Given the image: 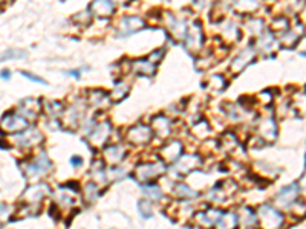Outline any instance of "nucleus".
Returning <instances> with one entry per match:
<instances>
[{"label": "nucleus", "instance_id": "423d86ee", "mask_svg": "<svg viewBox=\"0 0 306 229\" xmlns=\"http://www.w3.org/2000/svg\"><path fill=\"white\" fill-rule=\"evenodd\" d=\"M165 167L161 162H147V164H141L137 168V179L141 182H149L152 179L159 177L161 174H164Z\"/></svg>", "mask_w": 306, "mask_h": 229}, {"label": "nucleus", "instance_id": "c03bdc74", "mask_svg": "<svg viewBox=\"0 0 306 229\" xmlns=\"http://www.w3.org/2000/svg\"><path fill=\"white\" fill-rule=\"evenodd\" d=\"M10 212H11V208L7 203H0V224L8 220Z\"/></svg>", "mask_w": 306, "mask_h": 229}, {"label": "nucleus", "instance_id": "20e7f679", "mask_svg": "<svg viewBox=\"0 0 306 229\" xmlns=\"http://www.w3.org/2000/svg\"><path fill=\"white\" fill-rule=\"evenodd\" d=\"M52 170V164L46 153H40V155L29 164L23 165V171L28 177H37V176H45Z\"/></svg>", "mask_w": 306, "mask_h": 229}, {"label": "nucleus", "instance_id": "dca6fc26", "mask_svg": "<svg viewBox=\"0 0 306 229\" xmlns=\"http://www.w3.org/2000/svg\"><path fill=\"white\" fill-rule=\"evenodd\" d=\"M110 131H112V127L107 121L104 122H100L94 130L92 133L89 134V141L92 145H97V147H101L107 142L109 136H110Z\"/></svg>", "mask_w": 306, "mask_h": 229}, {"label": "nucleus", "instance_id": "9b49d317", "mask_svg": "<svg viewBox=\"0 0 306 229\" xmlns=\"http://www.w3.org/2000/svg\"><path fill=\"white\" fill-rule=\"evenodd\" d=\"M260 218V223L265 226V227H279L283 221V217L270 205H264L260 206V211H259V215Z\"/></svg>", "mask_w": 306, "mask_h": 229}, {"label": "nucleus", "instance_id": "0eeeda50", "mask_svg": "<svg viewBox=\"0 0 306 229\" xmlns=\"http://www.w3.org/2000/svg\"><path fill=\"white\" fill-rule=\"evenodd\" d=\"M254 58H256V49L251 48V46L245 48V49H242V51L233 58V61H231V64H230V70H231L233 73H239V72H242L245 67H247L248 64H251V63L254 61Z\"/></svg>", "mask_w": 306, "mask_h": 229}, {"label": "nucleus", "instance_id": "9d476101", "mask_svg": "<svg viewBox=\"0 0 306 229\" xmlns=\"http://www.w3.org/2000/svg\"><path fill=\"white\" fill-rule=\"evenodd\" d=\"M279 44V40L276 38L274 32H267L264 31L257 38H256V51L264 54V55H271L276 52Z\"/></svg>", "mask_w": 306, "mask_h": 229}, {"label": "nucleus", "instance_id": "f03ea898", "mask_svg": "<svg viewBox=\"0 0 306 229\" xmlns=\"http://www.w3.org/2000/svg\"><path fill=\"white\" fill-rule=\"evenodd\" d=\"M186 48L192 52V54H198L202 51L204 46V28L202 23L199 20H193L192 23H189L187 28V34H186Z\"/></svg>", "mask_w": 306, "mask_h": 229}, {"label": "nucleus", "instance_id": "a19ab883", "mask_svg": "<svg viewBox=\"0 0 306 229\" xmlns=\"http://www.w3.org/2000/svg\"><path fill=\"white\" fill-rule=\"evenodd\" d=\"M289 209H291L292 214H295V215H304V214H306V203L295 199V200L291 203Z\"/></svg>", "mask_w": 306, "mask_h": 229}, {"label": "nucleus", "instance_id": "4c0bfd02", "mask_svg": "<svg viewBox=\"0 0 306 229\" xmlns=\"http://www.w3.org/2000/svg\"><path fill=\"white\" fill-rule=\"evenodd\" d=\"M143 191H144V194H146V196H149L152 200H159V199L162 197V191H161V188H159V187H156V185H149V187H144V188H143Z\"/></svg>", "mask_w": 306, "mask_h": 229}, {"label": "nucleus", "instance_id": "393cba45", "mask_svg": "<svg viewBox=\"0 0 306 229\" xmlns=\"http://www.w3.org/2000/svg\"><path fill=\"white\" fill-rule=\"evenodd\" d=\"M301 35H303V26L298 23V25H295L292 29H288L285 34H282L280 43H282L283 46L292 48L294 44H297V41L301 38Z\"/></svg>", "mask_w": 306, "mask_h": 229}, {"label": "nucleus", "instance_id": "f704fd0d", "mask_svg": "<svg viewBox=\"0 0 306 229\" xmlns=\"http://www.w3.org/2000/svg\"><path fill=\"white\" fill-rule=\"evenodd\" d=\"M127 94H129V86L127 84H124V83H119L116 87H115V90L112 92V100L113 101H121V100H124L126 97H127Z\"/></svg>", "mask_w": 306, "mask_h": 229}, {"label": "nucleus", "instance_id": "1a4fd4ad", "mask_svg": "<svg viewBox=\"0 0 306 229\" xmlns=\"http://www.w3.org/2000/svg\"><path fill=\"white\" fill-rule=\"evenodd\" d=\"M89 13L95 19H109L115 14L113 0H92L89 5Z\"/></svg>", "mask_w": 306, "mask_h": 229}, {"label": "nucleus", "instance_id": "37998d69", "mask_svg": "<svg viewBox=\"0 0 306 229\" xmlns=\"http://www.w3.org/2000/svg\"><path fill=\"white\" fill-rule=\"evenodd\" d=\"M140 212L144 218H150L152 217V203L149 200H140Z\"/></svg>", "mask_w": 306, "mask_h": 229}, {"label": "nucleus", "instance_id": "603ef678", "mask_svg": "<svg viewBox=\"0 0 306 229\" xmlns=\"http://www.w3.org/2000/svg\"><path fill=\"white\" fill-rule=\"evenodd\" d=\"M130 2V0H113L115 5H127Z\"/></svg>", "mask_w": 306, "mask_h": 229}, {"label": "nucleus", "instance_id": "4468645a", "mask_svg": "<svg viewBox=\"0 0 306 229\" xmlns=\"http://www.w3.org/2000/svg\"><path fill=\"white\" fill-rule=\"evenodd\" d=\"M234 191H236V184L233 180H224L213 188V191L210 193V197L214 202H224L228 197H231Z\"/></svg>", "mask_w": 306, "mask_h": 229}, {"label": "nucleus", "instance_id": "5fc2aeb1", "mask_svg": "<svg viewBox=\"0 0 306 229\" xmlns=\"http://www.w3.org/2000/svg\"><path fill=\"white\" fill-rule=\"evenodd\" d=\"M0 2H7V0H0Z\"/></svg>", "mask_w": 306, "mask_h": 229}, {"label": "nucleus", "instance_id": "cd10ccee", "mask_svg": "<svg viewBox=\"0 0 306 229\" xmlns=\"http://www.w3.org/2000/svg\"><path fill=\"white\" fill-rule=\"evenodd\" d=\"M41 110V106H40V101L37 100H25L22 101L20 104V112L25 115V118H35Z\"/></svg>", "mask_w": 306, "mask_h": 229}, {"label": "nucleus", "instance_id": "b1692460", "mask_svg": "<svg viewBox=\"0 0 306 229\" xmlns=\"http://www.w3.org/2000/svg\"><path fill=\"white\" fill-rule=\"evenodd\" d=\"M130 67H132L134 72H137L140 75L152 76L155 73L156 64L153 61H150L149 58H144V60H134V61H130Z\"/></svg>", "mask_w": 306, "mask_h": 229}, {"label": "nucleus", "instance_id": "a18cd8bd", "mask_svg": "<svg viewBox=\"0 0 306 229\" xmlns=\"http://www.w3.org/2000/svg\"><path fill=\"white\" fill-rule=\"evenodd\" d=\"M162 55H164V51H162V49H158V51H153V52L149 55V60L153 61L155 64H158V63L162 60Z\"/></svg>", "mask_w": 306, "mask_h": 229}, {"label": "nucleus", "instance_id": "aec40b11", "mask_svg": "<svg viewBox=\"0 0 306 229\" xmlns=\"http://www.w3.org/2000/svg\"><path fill=\"white\" fill-rule=\"evenodd\" d=\"M161 156L165 162L171 164L176 162L181 156H182V144L179 141H171L168 142L162 150H161Z\"/></svg>", "mask_w": 306, "mask_h": 229}, {"label": "nucleus", "instance_id": "c756f323", "mask_svg": "<svg viewBox=\"0 0 306 229\" xmlns=\"http://www.w3.org/2000/svg\"><path fill=\"white\" fill-rule=\"evenodd\" d=\"M291 107L295 110L297 115L304 116L306 115V94H295L292 97Z\"/></svg>", "mask_w": 306, "mask_h": 229}, {"label": "nucleus", "instance_id": "f3484780", "mask_svg": "<svg viewBox=\"0 0 306 229\" xmlns=\"http://www.w3.org/2000/svg\"><path fill=\"white\" fill-rule=\"evenodd\" d=\"M257 131H259L260 138H262L265 142H273V141L277 138V125H276V121H274L271 116L262 118L260 122H259Z\"/></svg>", "mask_w": 306, "mask_h": 229}, {"label": "nucleus", "instance_id": "ea45409f", "mask_svg": "<svg viewBox=\"0 0 306 229\" xmlns=\"http://www.w3.org/2000/svg\"><path fill=\"white\" fill-rule=\"evenodd\" d=\"M97 196H98V188H97V185L95 184H88L86 185V188H84V199H86V202H94L95 199H97Z\"/></svg>", "mask_w": 306, "mask_h": 229}, {"label": "nucleus", "instance_id": "39448f33", "mask_svg": "<svg viewBox=\"0 0 306 229\" xmlns=\"http://www.w3.org/2000/svg\"><path fill=\"white\" fill-rule=\"evenodd\" d=\"M28 127H29L28 118H25V116H22V115H19L16 112H11V113L5 115L4 119L0 121V128H2L4 131H7V133H17V131L20 133Z\"/></svg>", "mask_w": 306, "mask_h": 229}, {"label": "nucleus", "instance_id": "412c9836", "mask_svg": "<svg viewBox=\"0 0 306 229\" xmlns=\"http://www.w3.org/2000/svg\"><path fill=\"white\" fill-rule=\"evenodd\" d=\"M126 156V148L122 145H110L104 150V161L109 165H116L119 164Z\"/></svg>", "mask_w": 306, "mask_h": 229}, {"label": "nucleus", "instance_id": "e433bc0d", "mask_svg": "<svg viewBox=\"0 0 306 229\" xmlns=\"http://www.w3.org/2000/svg\"><path fill=\"white\" fill-rule=\"evenodd\" d=\"M28 52L26 51H22V49H10L7 51L4 55H0V61L4 60H13V58H26Z\"/></svg>", "mask_w": 306, "mask_h": 229}, {"label": "nucleus", "instance_id": "a211bd4d", "mask_svg": "<svg viewBox=\"0 0 306 229\" xmlns=\"http://www.w3.org/2000/svg\"><path fill=\"white\" fill-rule=\"evenodd\" d=\"M221 37L227 44H233L240 40V29L233 20H225L221 26Z\"/></svg>", "mask_w": 306, "mask_h": 229}, {"label": "nucleus", "instance_id": "8fccbe9b", "mask_svg": "<svg viewBox=\"0 0 306 229\" xmlns=\"http://www.w3.org/2000/svg\"><path fill=\"white\" fill-rule=\"evenodd\" d=\"M0 76H2L4 80H10L11 78V72L10 70H2V72H0Z\"/></svg>", "mask_w": 306, "mask_h": 229}, {"label": "nucleus", "instance_id": "f8f14e48", "mask_svg": "<svg viewBox=\"0 0 306 229\" xmlns=\"http://www.w3.org/2000/svg\"><path fill=\"white\" fill-rule=\"evenodd\" d=\"M49 191V187L45 185V184H37V185H32L29 187L25 194H23V200L26 202V205L29 206H34V205H38L41 202V199L48 194Z\"/></svg>", "mask_w": 306, "mask_h": 229}, {"label": "nucleus", "instance_id": "6ab92c4d", "mask_svg": "<svg viewBox=\"0 0 306 229\" xmlns=\"http://www.w3.org/2000/svg\"><path fill=\"white\" fill-rule=\"evenodd\" d=\"M297 190H298L297 185H291V187H288V188H283V190L276 196V199H274L276 205L280 206V208H289L291 203L298 197V193H300V191H297Z\"/></svg>", "mask_w": 306, "mask_h": 229}, {"label": "nucleus", "instance_id": "bb28decb", "mask_svg": "<svg viewBox=\"0 0 306 229\" xmlns=\"http://www.w3.org/2000/svg\"><path fill=\"white\" fill-rule=\"evenodd\" d=\"M237 224L242 227H251L257 224V215L251 211V208L243 206L237 214Z\"/></svg>", "mask_w": 306, "mask_h": 229}, {"label": "nucleus", "instance_id": "2f4dec72", "mask_svg": "<svg viewBox=\"0 0 306 229\" xmlns=\"http://www.w3.org/2000/svg\"><path fill=\"white\" fill-rule=\"evenodd\" d=\"M271 29L274 34H285L288 29H289V20L286 17H277L274 19L273 25H271Z\"/></svg>", "mask_w": 306, "mask_h": 229}, {"label": "nucleus", "instance_id": "4be33fe9", "mask_svg": "<svg viewBox=\"0 0 306 229\" xmlns=\"http://www.w3.org/2000/svg\"><path fill=\"white\" fill-rule=\"evenodd\" d=\"M222 214H224V212L219 211V209L208 208V209L204 211V212H198V214L195 215V220H196V223L201 224V226H211V224H217V221H219V218H221Z\"/></svg>", "mask_w": 306, "mask_h": 229}, {"label": "nucleus", "instance_id": "c9c22d12", "mask_svg": "<svg viewBox=\"0 0 306 229\" xmlns=\"http://www.w3.org/2000/svg\"><path fill=\"white\" fill-rule=\"evenodd\" d=\"M174 194H176L178 197H181V199H190V197H196V193H195L193 190H190L187 185H184V184L176 185V188H174Z\"/></svg>", "mask_w": 306, "mask_h": 229}, {"label": "nucleus", "instance_id": "58836bf2", "mask_svg": "<svg viewBox=\"0 0 306 229\" xmlns=\"http://www.w3.org/2000/svg\"><path fill=\"white\" fill-rule=\"evenodd\" d=\"M222 7V2H217L214 7H213V20H216V22H222L224 19H225V16H227V13H228V7L227 8H221Z\"/></svg>", "mask_w": 306, "mask_h": 229}, {"label": "nucleus", "instance_id": "864d4df0", "mask_svg": "<svg viewBox=\"0 0 306 229\" xmlns=\"http://www.w3.org/2000/svg\"><path fill=\"white\" fill-rule=\"evenodd\" d=\"M300 17H301V20H303V22H306V7H304V10L301 11Z\"/></svg>", "mask_w": 306, "mask_h": 229}, {"label": "nucleus", "instance_id": "7ed1b4c3", "mask_svg": "<svg viewBox=\"0 0 306 229\" xmlns=\"http://www.w3.org/2000/svg\"><path fill=\"white\" fill-rule=\"evenodd\" d=\"M161 20H162L164 26L167 28L168 34L174 40L184 41V38H186V34H187V28H189V23L186 20L178 17V16H174L173 13H164Z\"/></svg>", "mask_w": 306, "mask_h": 229}, {"label": "nucleus", "instance_id": "72a5a7b5", "mask_svg": "<svg viewBox=\"0 0 306 229\" xmlns=\"http://www.w3.org/2000/svg\"><path fill=\"white\" fill-rule=\"evenodd\" d=\"M237 224V215L231 212H224L217 221L219 227H234Z\"/></svg>", "mask_w": 306, "mask_h": 229}, {"label": "nucleus", "instance_id": "49530a36", "mask_svg": "<svg viewBox=\"0 0 306 229\" xmlns=\"http://www.w3.org/2000/svg\"><path fill=\"white\" fill-rule=\"evenodd\" d=\"M22 75L25 76V78H28V80H31V81H34V83L46 84V81H45L43 78H40V76H35V75H32V73H29V72H22Z\"/></svg>", "mask_w": 306, "mask_h": 229}, {"label": "nucleus", "instance_id": "f257e3e1", "mask_svg": "<svg viewBox=\"0 0 306 229\" xmlns=\"http://www.w3.org/2000/svg\"><path fill=\"white\" fill-rule=\"evenodd\" d=\"M147 22L140 16H124L115 23V34L118 37H129L146 28Z\"/></svg>", "mask_w": 306, "mask_h": 229}, {"label": "nucleus", "instance_id": "79ce46f5", "mask_svg": "<svg viewBox=\"0 0 306 229\" xmlns=\"http://www.w3.org/2000/svg\"><path fill=\"white\" fill-rule=\"evenodd\" d=\"M193 133H195L199 139H202V138H205V136L210 133V127H208L207 122H199L198 125L193 127Z\"/></svg>", "mask_w": 306, "mask_h": 229}, {"label": "nucleus", "instance_id": "7c9ffc66", "mask_svg": "<svg viewBox=\"0 0 306 229\" xmlns=\"http://www.w3.org/2000/svg\"><path fill=\"white\" fill-rule=\"evenodd\" d=\"M207 86H208L211 90H214V92H221V90L225 89V86H227V80H225V76H224V75L216 73V75H211L210 78H208Z\"/></svg>", "mask_w": 306, "mask_h": 229}, {"label": "nucleus", "instance_id": "c85d7f7f", "mask_svg": "<svg viewBox=\"0 0 306 229\" xmlns=\"http://www.w3.org/2000/svg\"><path fill=\"white\" fill-rule=\"evenodd\" d=\"M245 31H247L250 35L253 37H259L264 31H265V23L260 19H248L243 25Z\"/></svg>", "mask_w": 306, "mask_h": 229}, {"label": "nucleus", "instance_id": "2eb2a0df", "mask_svg": "<svg viewBox=\"0 0 306 229\" xmlns=\"http://www.w3.org/2000/svg\"><path fill=\"white\" fill-rule=\"evenodd\" d=\"M41 141H43V134L37 128H25L23 131H20V134L17 136L16 142H17L19 147L29 148V147H34V145H38Z\"/></svg>", "mask_w": 306, "mask_h": 229}, {"label": "nucleus", "instance_id": "473e14b6", "mask_svg": "<svg viewBox=\"0 0 306 229\" xmlns=\"http://www.w3.org/2000/svg\"><path fill=\"white\" fill-rule=\"evenodd\" d=\"M80 116H81V113H80V110L77 109V107H69L68 109V113H66V125L68 127H77L78 125V122H80Z\"/></svg>", "mask_w": 306, "mask_h": 229}, {"label": "nucleus", "instance_id": "5701e85b", "mask_svg": "<svg viewBox=\"0 0 306 229\" xmlns=\"http://www.w3.org/2000/svg\"><path fill=\"white\" fill-rule=\"evenodd\" d=\"M233 8L243 16H251L260 8V0H236Z\"/></svg>", "mask_w": 306, "mask_h": 229}, {"label": "nucleus", "instance_id": "3c124183", "mask_svg": "<svg viewBox=\"0 0 306 229\" xmlns=\"http://www.w3.org/2000/svg\"><path fill=\"white\" fill-rule=\"evenodd\" d=\"M71 162H72L74 165H81V158H78V156H74V158L71 159Z\"/></svg>", "mask_w": 306, "mask_h": 229}, {"label": "nucleus", "instance_id": "de8ad7c7", "mask_svg": "<svg viewBox=\"0 0 306 229\" xmlns=\"http://www.w3.org/2000/svg\"><path fill=\"white\" fill-rule=\"evenodd\" d=\"M103 100H104V94H103V92H94V94L91 95V103L95 104V106H98Z\"/></svg>", "mask_w": 306, "mask_h": 229}, {"label": "nucleus", "instance_id": "ddd939ff", "mask_svg": "<svg viewBox=\"0 0 306 229\" xmlns=\"http://www.w3.org/2000/svg\"><path fill=\"white\" fill-rule=\"evenodd\" d=\"M202 159L198 155H184L176 161V171L179 174H189L201 165Z\"/></svg>", "mask_w": 306, "mask_h": 229}, {"label": "nucleus", "instance_id": "09e8293b", "mask_svg": "<svg viewBox=\"0 0 306 229\" xmlns=\"http://www.w3.org/2000/svg\"><path fill=\"white\" fill-rule=\"evenodd\" d=\"M298 188H300V193L306 194V173L301 176V179H300V182H298Z\"/></svg>", "mask_w": 306, "mask_h": 229}, {"label": "nucleus", "instance_id": "6e6552de", "mask_svg": "<svg viewBox=\"0 0 306 229\" xmlns=\"http://www.w3.org/2000/svg\"><path fill=\"white\" fill-rule=\"evenodd\" d=\"M126 136H127V141L135 145H146L153 138V130L144 124H138V125L129 128Z\"/></svg>", "mask_w": 306, "mask_h": 229}, {"label": "nucleus", "instance_id": "a878e982", "mask_svg": "<svg viewBox=\"0 0 306 229\" xmlns=\"http://www.w3.org/2000/svg\"><path fill=\"white\" fill-rule=\"evenodd\" d=\"M152 130L159 138H167L171 133V125H170L168 118H165V116H156L152 121Z\"/></svg>", "mask_w": 306, "mask_h": 229}]
</instances>
